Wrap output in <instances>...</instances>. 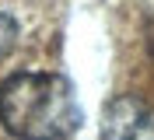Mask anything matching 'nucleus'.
Returning <instances> with one entry per match:
<instances>
[{"label":"nucleus","mask_w":154,"mask_h":140,"mask_svg":"<svg viewBox=\"0 0 154 140\" xmlns=\"http://www.w3.org/2000/svg\"><path fill=\"white\" fill-rule=\"evenodd\" d=\"M84 119L63 74L21 70L0 84V123L18 140H67Z\"/></svg>","instance_id":"obj_1"},{"label":"nucleus","mask_w":154,"mask_h":140,"mask_svg":"<svg viewBox=\"0 0 154 140\" xmlns=\"http://www.w3.org/2000/svg\"><path fill=\"white\" fill-rule=\"evenodd\" d=\"M102 140H154V109L140 95H116L102 112Z\"/></svg>","instance_id":"obj_2"},{"label":"nucleus","mask_w":154,"mask_h":140,"mask_svg":"<svg viewBox=\"0 0 154 140\" xmlns=\"http://www.w3.org/2000/svg\"><path fill=\"white\" fill-rule=\"evenodd\" d=\"M14 42H18V21L0 11V60L14 49Z\"/></svg>","instance_id":"obj_3"}]
</instances>
